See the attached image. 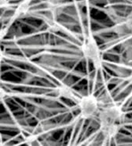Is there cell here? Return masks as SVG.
<instances>
[{"label":"cell","instance_id":"5b68a950","mask_svg":"<svg viewBox=\"0 0 132 146\" xmlns=\"http://www.w3.org/2000/svg\"><path fill=\"white\" fill-rule=\"evenodd\" d=\"M29 8H30V2L28 1H24V2H21L20 5L17 6V8L15 9L13 13V15L11 17V21L13 23L16 19H18L19 17L23 16V14H25L28 11Z\"/></svg>","mask_w":132,"mask_h":146},{"label":"cell","instance_id":"8992f818","mask_svg":"<svg viewBox=\"0 0 132 146\" xmlns=\"http://www.w3.org/2000/svg\"><path fill=\"white\" fill-rule=\"evenodd\" d=\"M57 94L59 96L67 98V99H76V94L70 86H62L57 88Z\"/></svg>","mask_w":132,"mask_h":146},{"label":"cell","instance_id":"277c9868","mask_svg":"<svg viewBox=\"0 0 132 146\" xmlns=\"http://www.w3.org/2000/svg\"><path fill=\"white\" fill-rule=\"evenodd\" d=\"M111 31L113 33L119 35V36H127L131 33V21L130 19H128L125 21L114 24V26L112 28Z\"/></svg>","mask_w":132,"mask_h":146},{"label":"cell","instance_id":"3957f363","mask_svg":"<svg viewBox=\"0 0 132 146\" xmlns=\"http://www.w3.org/2000/svg\"><path fill=\"white\" fill-rule=\"evenodd\" d=\"M80 116L83 119H91L99 111L97 99L93 94H89L78 101Z\"/></svg>","mask_w":132,"mask_h":146},{"label":"cell","instance_id":"6da1fadb","mask_svg":"<svg viewBox=\"0 0 132 146\" xmlns=\"http://www.w3.org/2000/svg\"><path fill=\"white\" fill-rule=\"evenodd\" d=\"M123 112L115 104L102 108L97 113L100 131L105 139L110 140L119 133L121 128V120Z\"/></svg>","mask_w":132,"mask_h":146},{"label":"cell","instance_id":"7a4b0ae2","mask_svg":"<svg viewBox=\"0 0 132 146\" xmlns=\"http://www.w3.org/2000/svg\"><path fill=\"white\" fill-rule=\"evenodd\" d=\"M81 51L87 61L91 62L95 68L100 69L102 67V57L100 50L96 40L92 36H87L85 38L81 46Z\"/></svg>","mask_w":132,"mask_h":146},{"label":"cell","instance_id":"52a82bcc","mask_svg":"<svg viewBox=\"0 0 132 146\" xmlns=\"http://www.w3.org/2000/svg\"><path fill=\"white\" fill-rule=\"evenodd\" d=\"M8 29H9L8 27L5 26L4 28H2L1 30H0V42H1V40L5 36L7 31H8Z\"/></svg>","mask_w":132,"mask_h":146}]
</instances>
